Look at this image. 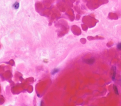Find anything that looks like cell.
<instances>
[{
	"mask_svg": "<svg viewBox=\"0 0 121 106\" xmlns=\"http://www.w3.org/2000/svg\"><path fill=\"white\" fill-rule=\"evenodd\" d=\"M95 59L94 58H89V59H85L84 60L85 63H86V64H89V65L93 64L95 62Z\"/></svg>",
	"mask_w": 121,
	"mask_h": 106,
	"instance_id": "obj_1",
	"label": "cell"
},
{
	"mask_svg": "<svg viewBox=\"0 0 121 106\" xmlns=\"http://www.w3.org/2000/svg\"><path fill=\"white\" fill-rule=\"evenodd\" d=\"M112 79L113 81H114L115 76H116V68L115 66H113L112 67Z\"/></svg>",
	"mask_w": 121,
	"mask_h": 106,
	"instance_id": "obj_2",
	"label": "cell"
},
{
	"mask_svg": "<svg viewBox=\"0 0 121 106\" xmlns=\"http://www.w3.org/2000/svg\"><path fill=\"white\" fill-rule=\"evenodd\" d=\"M113 90H114V92H115V94L118 95V94H119V92H118V88H117V87L115 85H113Z\"/></svg>",
	"mask_w": 121,
	"mask_h": 106,
	"instance_id": "obj_3",
	"label": "cell"
},
{
	"mask_svg": "<svg viewBox=\"0 0 121 106\" xmlns=\"http://www.w3.org/2000/svg\"><path fill=\"white\" fill-rule=\"evenodd\" d=\"M19 3H18L17 2H16L13 4V8H15V9H17V8H18V7H19Z\"/></svg>",
	"mask_w": 121,
	"mask_h": 106,
	"instance_id": "obj_4",
	"label": "cell"
},
{
	"mask_svg": "<svg viewBox=\"0 0 121 106\" xmlns=\"http://www.w3.org/2000/svg\"><path fill=\"white\" fill-rule=\"evenodd\" d=\"M117 48L119 49H120L121 50V42L119 43L118 45H117Z\"/></svg>",
	"mask_w": 121,
	"mask_h": 106,
	"instance_id": "obj_5",
	"label": "cell"
}]
</instances>
